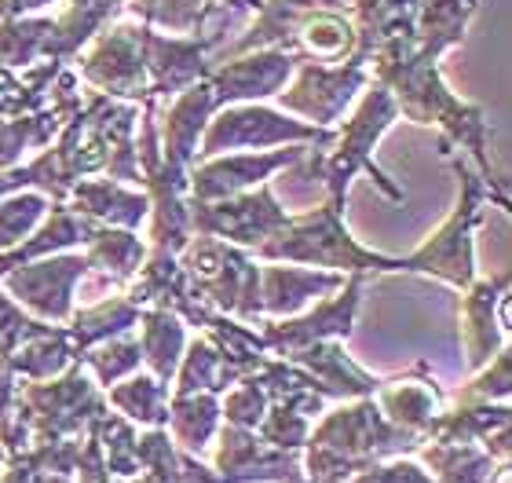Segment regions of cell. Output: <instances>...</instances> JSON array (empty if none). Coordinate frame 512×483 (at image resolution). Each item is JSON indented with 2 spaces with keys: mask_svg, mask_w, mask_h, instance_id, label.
<instances>
[{
  "mask_svg": "<svg viewBox=\"0 0 512 483\" xmlns=\"http://www.w3.org/2000/svg\"><path fill=\"white\" fill-rule=\"evenodd\" d=\"M77 363L92 366V374H96L99 385H114L118 377L132 374L139 363H143V355H139V341H121V337H110V341H99L92 348L77 355Z\"/></svg>",
  "mask_w": 512,
  "mask_h": 483,
  "instance_id": "26",
  "label": "cell"
},
{
  "mask_svg": "<svg viewBox=\"0 0 512 483\" xmlns=\"http://www.w3.org/2000/svg\"><path fill=\"white\" fill-rule=\"evenodd\" d=\"M381 407L384 418L399 425V429L414 432L425 440L428 425L439 414V388H432L428 381H403V385H392L381 392Z\"/></svg>",
  "mask_w": 512,
  "mask_h": 483,
  "instance_id": "21",
  "label": "cell"
},
{
  "mask_svg": "<svg viewBox=\"0 0 512 483\" xmlns=\"http://www.w3.org/2000/svg\"><path fill=\"white\" fill-rule=\"evenodd\" d=\"M461 180V202L447 224L428 238L425 246L399 257V271H417V275H436L450 282L454 290H469L476 282V224H480V209L491 198V183L469 169V161H454Z\"/></svg>",
  "mask_w": 512,
  "mask_h": 483,
  "instance_id": "3",
  "label": "cell"
},
{
  "mask_svg": "<svg viewBox=\"0 0 512 483\" xmlns=\"http://www.w3.org/2000/svg\"><path fill=\"white\" fill-rule=\"evenodd\" d=\"M70 319H74V326H66V337L74 344V352L81 355L92 344L110 341V337L125 333L132 322H139V308L128 297H114V301L107 297L103 304L85 308V312L70 315Z\"/></svg>",
  "mask_w": 512,
  "mask_h": 483,
  "instance_id": "23",
  "label": "cell"
},
{
  "mask_svg": "<svg viewBox=\"0 0 512 483\" xmlns=\"http://www.w3.org/2000/svg\"><path fill=\"white\" fill-rule=\"evenodd\" d=\"M85 260L88 268H99L107 275H118V279H128L143 268V257H147V246L139 242L128 227H103L96 224L85 238Z\"/></svg>",
  "mask_w": 512,
  "mask_h": 483,
  "instance_id": "20",
  "label": "cell"
},
{
  "mask_svg": "<svg viewBox=\"0 0 512 483\" xmlns=\"http://www.w3.org/2000/svg\"><path fill=\"white\" fill-rule=\"evenodd\" d=\"M509 396V348L494 355V366L483 370V377H476L465 392H461V403H491V399Z\"/></svg>",
  "mask_w": 512,
  "mask_h": 483,
  "instance_id": "29",
  "label": "cell"
},
{
  "mask_svg": "<svg viewBox=\"0 0 512 483\" xmlns=\"http://www.w3.org/2000/svg\"><path fill=\"white\" fill-rule=\"evenodd\" d=\"M286 209L275 202L271 183H260L253 191L216 198V202H191V231L209 235L231 246L260 249L278 227L286 224Z\"/></svg>",
  "mask_w": 512,
  "mask_h": 483,
  "instance_id": "4",
  "label": "cell"
},
{
  "mask_svg": "<svg viewBox=\"0 0 512 483\" xmlns=\"http://www.w3.org/2000/svg\"><path fill=\"white\" fill-rule=\"evenodd\" d=\"M289 359L297 366H304L319 388L326 392V399H344V396H374L381 388V377H370L363 366H355L344 352V344L337 337L330 341H315L300 352H289Z\"/></svg>",
  "mask_w": 512,
  "mask_h": 483,
  "instance_id": "13",
  "label": "cell"
},
{
  "mask_svg": "<svg viewBox=\"0 0 512 483\" xmlns=\"http://www.w3.org/2000/svg\"><path fill=\"white\" fill-rule=\"evenodd\" d=\"M216 473L227 483H300V465L293 454L264 443L253 429H220V451H216Z\"/></svg>",
  "mask_w": 512,
  "mask_h": 483,
  "instance_id": "9",
  "label": "cell"
},
{
  "mask_svg": "<svg viewBox=\"0 0 512 483\" xmlns=\"http://www.w3.org/2000/svg\"><path fill=\"white\" fill-rule=\"evenodd\" d=\"M48 213V194L37 191H11L0 198V253L19 246L33 227Z\"/></svg>",
  "mask_w": 512,
  "mask_h": 483,
  "instance_id": "25",
  "label": "cell"
},
{
  "mask_svg": "<svg viewBox=\"0 0 512 483\" xmlns=\"http://www.w3.org/2000/svg\"><path fill=\"white\" fill-rule=\"evenodd\" d=\"M300 140L330 147L333 132H326L322 125H300V121H289L267 107H231V103H227L224 114L205 125L198 158H216V154L238 151V147H256V151H260V147L300 143Z\"/></svg>",
  "mask_w": 512,
  "mask_h": 483,
  "instance_id": "5",
  "label": "cell"
},
{
  "mask_svg": "<svg viewBox=\"0 0 512 483\" xmlns=\"http://www.w3.org/2000/svg\"><path fill=\"white\" fill-rule=\"evenodd\" d=\"M509 290V275H494V279L472 282L469 297L461 304V344L469 355V366H487L498 352V344H505V330L494 326V308L505 301Z\"/></svg>",
  "mask_w": 512,
  "mask_h": 483,
  "instance_id": "12",
  "label": "cell"
},
{
  "mask_svg": "<svg viewBox=\"0 0 512 483\" xmlns=\"http://www.w3.org/2000/svg\"><path fill=\"white\" fill-rule=\"evenodd\" d=\"M4 462H8V451H4V447H0V465H4Z\"/></svg>",
  "mask_w": 512,
  "mask_h": 483,
  "instance_id": "31",
  "label": "cell"
},
{
  "mask_svg": "<svg viewBox=\"0 0 512 483\" xmlns=\"http://www.w3.org/2000/svg\"><path fill=\"white\" fill-rule=\"evenodd\" d=\"M344 275H322L311 268H278L264 264L260 268V312L289 315L304 308L315 293H337L344 286Z\"/></svg>",
  "mask_w": 512,
  "mask_h": 483,
  "instance_id": "16",
  "label": "cell"
},
{
  "mask_svg": "<svg viewBox=\"0 0 512 483\" xmlns=\"http://www.w3.org/2000/svg\"><path fill=\"white\" fill-rule=\"evenodd\" d=\"M359 293H363V279L352 275V279L344 282L341 290L333 293L330 301H322L315 312L300 315V319H289V322H271L264 326V348L271 352H300V348H308L315 341H330V337H348L352 333V319H355V308H359Z\"/></svg>",
  "mask_w": 512,
  "mask_h": 483,
  "instance_id": "8",
  "label": "cell"
},
{
  "mask_svg": "<svg viewBox=\"0 0 512 483\" xmlns=\"http://www.w3.org/2000/svg\"><path fill=\"white\" fill-rule=\"evenodd\" d=\"M293 74V55L286 52H260L249 59H235L224 70L213 74V92L220 103H238V99H264L275 96Z\"/></svg>",
  "mask_w": 512,
  "mask_h": 483,
  "instance_id": "14",
  "label": "cell"
},
{
  "mask_svg": "<svg viewBox=\"0 0 512 483\" xmlns=\"http://www.w3.org/2000/svg\"><path fill=\"white\" fill-rule=\"evenodd\" d=\"M344 198L348 194H330L319 209L300 216H286V224L256 249L260 260H289V264H311V268L333 271H399V260L381 257L374 249L359 246L341 220Z\"/></svg>",
  "mask_w": 512,
  "mask_h": 483,
  "instance_id": "2",
  "label": "cell"
},
{
  "mask_svg": "<svg viewBox=\"0 0 512 483\" xmlns=\"http://www.w3.org/2000/svg\"><path fill=\"white\" fill-rule=\"evenodd\" d=\"M74 213L103 227H132L143 224L150 213V202L143 194L125 191L114 180H81L74 187Z\"/></svg>",
  "mask_w": 512,
  "mask_h": 483,
  "instance_id": "17",
  "label": "cell"
},
{
  "mask_svg": "<svg viewBox=\"0 0 512 483\" xmlns=\"http://www.w3.org/2000/svg\"><path fill=\"white\" fill-rule=\"evenodd\" d=\"M213 107H220L213 85L209 81H194L191 88H183L180 99L172 103L169 110V125H165V147H161V158L169 165H180L187 169L194 158H198V140H202L205 125H209V114Z\"/></svg>",
  "mask_w": 512,
  "mask_h": 483,
  "instance_id": "15",
  "label": "cell"
},
{
  "mask_svg": "<svg viewBox=\"0 0 512 483\" xmlns=\"http://www.w3.org/2000/svg\"><path fill=\"white\" fill-rule=\"evenodd\" d=\"M267 392L256 385L253 377H238V385L227 392L224 407H220V418H227V425H235V429H256L267 414Z\"/></svg>",
  "mask_w": 512,
  "mask_h": 483,
  "instance_id": "27",
  "label": "cell"
},
{
  "mask_svg": "<svg viewBox=\"0 0 512 483\" xmlns=\"http://www.w3.org/2000/svg\"><path fill=\"white\" fill-rule=\"evenodd\" d=\"M88 260L81 253L74 257H41L4 275V290L19 308H30L33 315L52 322H70L74 315V286L85 279Z\"/></svg>",
  "mask_w": 512,
  "mask_h": 483,
  "instance_id": "6",
  "label": "cell"
},
{
  "mask_svg": "<svg viewBox=\"0 0 512 483\" xmlns=\"http://www.w3.org/2000/svg\"><path fill=\"white\" fill-rule=\"evenodd\" d=\"M132 8L143 11L150 22L169 26V30H191L205 19L202 0H132Z\"/></svg>",
  "mask_w": 512,
  "mask_h": 483,
  "instance_id": "28",
  "label": "cell"
},
{
  "mask_svg": "<svg viewBox=\"0 0 512 483\" xmlns=\"http://www.w3.org/2000/svg\"><path fill=\"white\" fill-rule=\"evenodd\" d=\"M139 355L143 363L154 370L161 385H169L176 377V366L183 359V348H187V333H183V322L169 308H150V312H139Z\"/></svg>",
  "mask_w": 512,
  "mask_h": 483,
  "instance_id": "18",
  "label": "cell"
},
{
  "mask_svg": "<svg viewBox=\"0 0 512 483\" xmlns=\"http://www.w3.org/2000/svg\"><path fill=\"white\" fill-rule=\"evenodd\" d=\"M308 147H286L275 154H231V158H209L194 172H187V187H191V202H216V198H231V194L253 191L267 183L278 169H289Z\"/></svg>",
  "mask_w": 512,
  "mask_h": 483,
  "instance_id": "7",
  "label": "cell"
},
{
  "mask_svg": "<svg viewBox=\"0 0 512 483\" xmlns=\"http://www.w3.org/2000/svg\"><path fill=\"white\" fill-rule=\"evenodd\" d=\"M110 403L125 414L128 421H143V425H165L169 418V385H161L158 377H128L125 385L110 388Z\"/></svg>",
  "mask_w": 512,
  "mask_h": 483,
  "instance_id": "24",
  "label": "cell"
},
{
  "mask_svg": "<svg viewBox=\"0 0 512 483\" xmlns=\"http://www.w3.org/2000/svg\"><path fill=\"white\" fill-rule=\"evenodd\" d=\"M352 483H432V476L414 462H392V465H370L363 473H355Z\"/></svg>",
  "mask_w": 512,
  "mask_h": 483,
  "instance_id": "30",
  "label": "cell"
},
{
  "mask_svg": "<svg viewBox=\"0 0 512 483\" xmlns=\"http://www.w3.org/2000/svg\"><path fill=\"white\" fill-rule=\"evenodd\" d=\"M421 436L399 429L384 418L374 399H359L352 407L326 414L308 432V476L311 483H341L363 473L388 454H403L421 447Z\"/></svg>",
  "mask_w": 512,
  "mask_h": 483,
  "instance_id": "1",
  "label": "cell"
},
{
  "mask_svg": "<svg viewBox=\"0 0 512 483\" xmlns=\"http://www.w3.org/2000/svg\"><path fill=\"white\" fill-rule=\"evenodd\" d=\"M92 85L107 88L110 96H143L147 66H143V26H118L92 48L85 63Z\"/></svg>",
  "mask_w": 512,
  "mask_h": 483,
  "instance_id": "11",
  "label": "cell"
},
{
  "mask_svg": "<svg viewBox=\"0 0 512 483\" xmlns=\"http://www.w3.org/2000/svg\"><path fill=\"white\" fill-rule=\"evenodd\" d=\"M300 483H311V480H300Z\"/></svg>",
  "mask_w": 512,
  "mask_h": 483,
  "instance_id": "32",
  "label": "cell"
},
{
  "mask_svg": "<svg viewBox=\"0 0 512 483\" xmlns=\"http://www.w3.org/2000/svg\"><path fill=\"white\" fill-rule=\"evenodd\" d=\"M366 85V70L359 59H352L348 66H319L308 63L300 70L297 85L282 92V107L300 110L304 118H311V125H330L348 103L355 99V92Z\"/></svg>",
  "mask_w": 512,
  "mask_h": 483,
  "instance_id": "10",
  "label": "cell"
},
{
  "mask_svg": "<svg viewBox=\"0 0 512 483\" xmlns=\"http://www.w3.org/2000/svg\"><path fill=\"white\" fill-rule=\"evenodd\" d=\"M425 465L436 473L432 483H491L494 458L476 443H436L425 447Z\"/></svg>",
  "mask_w": 512,
  "mask_h": 483,
  "instance_id": "22",
  "label": "cell"
},
{
  "mask_svg": "<svg viewBox=\"0 0 512 483\" xmlns=\"http://www.w3.org/2000/svg\"><path fill=\"white\" fill-rule=\"evenodd\" d=\"M165 432L176 447L187 454L205 451V443L220 432V399L213 392H194V396H172Z\"/></svg>",
  "mask_w": 512,
  "mask_h": 483,
  "instance_id": "19",
  "label": "cell"
}]
</instances>
